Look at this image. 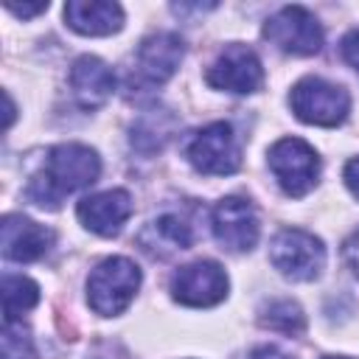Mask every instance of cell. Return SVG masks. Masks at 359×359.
Listing matches in <instances>:
<instances>
[{
    "label": "cell",
    "mask_w": 359,
    "mask_h": 359,
    "mask_svg": "<svg viewBox=\"0 0 359 359\" xmlns=\"http://www.w3.org/2000/svg\"><path fill=\"white\" fill-rule=\"evenodd\" d=\"M0 247H3V258L28 264L42 258L53 247V233L28 216L8 213L3 216V224H0Z\"/></svg>",
    "instance_id": "4fadbf2b"
},
{
    "label": "cell",
    "mask_w": 359,
    "mask_h": 359,
    "mask_svg": "<svg viewBox=\"0 0 359 359\" xmlns=\"http://www.w3.org/2000/svg\"><path fill=\"white\" fill-rule=\"evenodd\" d=\"M39 303V286L25 275H3V314L6 323H14L22 311Z\"/></svg>",
    "instance_id": "e0dca14e"
},
{
    "label": "cell",
    "mask_w": 359,
    "mask_h": 359,
    "mask_svg": "<svg viewBox=\"0 0 359 359\" xmlns=\"http://www.w3.org/2000/svg\"><path fill=\"white\" fill-rule=\"evenodd\" d=\"M266 163L286 196H306L320 180V157L300 137H280L272 143Z\"/></svg>",
    "instance_id": "5b68a950"
},
{
    "label": "cell",
    "mask_w": 359,
    "mask_h": 359,
    "mask_svg": "<svg viewBox=\"0 0 359 359\" xmlns=\"http://www.w3.org/2000/svg\"><path fill=\"white\" fill-rule=\"evenodd\" d=\"M6 8L17 17H34V14H42L48 8V3H14V0H6Z\"/></svg>",
    "instance_id": "7402d4cb"
},
{
    "label": "cell",
    "mask_w": 359,
    "mask_h": 359,
    "mask_svg": "<svg viewBox=\"0 0 359 359\" xmlns=\"http://www.w3.org/2000/svg\"><path fill=\"white\" fill-rule=\"evenodd\" d=\"M261 325L280 331V334H300L306 328V317H303V309L297 303L275 300V303L261 309Z\"/></svg>",
    "instance_id": "ac0fdd59"
},
{
    "label": "cell",
    "mask_w": 359,
    "mask_h": 359,
    "mask_svg": "<svg viewBox=\"0 0 359 359\" xmlns=\"http://www.w3.org/2000/svg\"><path fill=\"white\" fill-rule=\"evenodd\" d=\"M101 174V157L84 143H59L48 151L45 165L28 182V199L39 208L56 210L65 196L93 185Z\"/></svg>",
    "instance_id": "6da1fadb"
},
{
    "label": "cell",
    "mask_w": 359,
    "mask_h": 359,
    "mask_svg": "<svg viewBox=\"0 0 359 359\" xmlns=\"http://www.w3.org/2000/svg\"><path fill=\"white\" fill-rule=\"evenodd\" d=\"M171 297L191 309H208L227 297V275L216 261H194L174 272Z\"/></svg>",
    "instance_id": "30bf717a"
},
{
    "label": "cell",
    "mask_w": 359,
    "mask_h": 359,
    "mask_svg": "<svg viewBox=\"0 0 359 359\" xmlns=\"http://www.w3.org/2000/svg\"><path fill=\"white\" fill-rule=\"evenodd\" d=\"M182 56H185V45L177 34L160 31V34L146 36L135 53V70L129 76V87L151 90V87L165 84L177 73Z\"/></svg>",
    "instance_id": "52a82bcc"
},
{
    "label": "cell",
    "mask_w": 359,
    "mask_h": 359,
    "mask_svg": "<svg viewBox=\"0 0 359 359\" xmlns=\"http://www.w3.org/2000/svg\"><path fill=\"white\" fill-rule=\"evenodd\" d=\"M65 22L84 36H109L123 25V8L109 0H70L65 6Z\"/></svg>",
    "instance_id": "9a60e30c"
},
{
    "label": "cell",
    "mask_w": 359,
    "mask_h": 359,
    "mask_svg": "<svg viewBox=\"0 0 359 359\" xmlns=\"http://www.w3.org/2000/svg\"><path fill=\"white\" fill-rule=\"evenodd\" d=\"M342 180H345L348 191H351V194L359 199V157L348 160V165H345V171H342Z\"/></svg>",
    "instance_id": "603a6c76"
},
{
    "label": "cell",
    "mask_w": 359,
    "mask_h": 359,
    "mask_svg": "<svg viewBox=\"0 0 359 359\" xmlns=\"http://www.w3.org/2000/svg\"><path fill=\"white\" fill-rule=\"evenodd\" d=\"M3 359H39L34 339L22 323H3Z\"/></svg>",
    "instance_id": "d6986e66"
},
{
    "label": "cell",
    "mask_w": 359,
    "mask_h": 359,
    "mask_svg": "<svg viewBox=\"0 0 359 359\" xmlns=\"http://www.w3.org/2000/svg\"><path fill=\"white\" fill-rule=\"evenodd\" d=\"M250 359H292V356H286V353L278 351L275 345H261V348H255V351L250 353Z\"/></svg>",
    "instance_id": "cb8c5ba5"
},
{
    "label": "cell",
    "mask_w": 359,
    "mask_h": 359,
    "mask_svg": "<svg viewBox=\"0 0 359 359\" xmlns=\"http://www.w3.org/2000/svg\"><path fill=\"white\" fill-rule=\"evenodd\" d=\"M3 98H6V121H3V126L8 129V126L14 123V101H11V95H8V93H3Z\"/></svg>",
    "instance_id": "d4e9b609"
},
{
    "label": "cell",
    "mask_w": 359,
    "mask_h": 359,
    "mask_svg": "<svg viewBox=\"0 0 359 359\" xmlns=\"http://www.w3.org/2000/svg\"><path fill=\"white\" fill-rule=\"evenodd\" d=\"M185 157L199 174L224 177V174L238 171L241 146H238V137L230 123L213 121V123L202 126L199 132H194V137L185 146Z\"/></svg>",
    "instance_id": "8992f818"
},
{
    "label": "cell",
    "mask_w": 359,
    "mask_h": 359,
    "mask_svg": "<svg viewBox=\"0 0 359 359\" xmlns=\"http://www.w3.org/2000/svg\"><path fill=\"white\" fill-rule=\"evenodd\" d=\"M339 50H342V59H345L353 70H359V28H353V31H348V34L342 36Z\"/></svg>",
    "instance_id": "ffe728a7"
},
{
    "label": "cell",
    "mask_w": 359,
    "mask_h": 359,
    "mask_svg": "<svg viewBox=\"0 0 359 359\" xmlns=\"http://www.w3.org/2000/svg\"><path fill=\"white\" fill-rule=\"evenodd\" d=\"M137 241L149 255L168 258V255H174L180 250L191 247V230L180 216L165 213V216H157L154 222H149Z\"/></svg>",
    "instance_id": "2e32d148"
},
{
    "label": "cell",
    "mask_w": 359,
    "mask_h": 359,
    "mask_svg": "<svg viewBox=\"0 0 359 359\" xmlns=\"http://www.w3.org/2000/svg\"><path fill=\"white\" fill-rule=\"evenodd\" d=\"M76 216L95 236H104V238L118 236L123 230L126 219L132 216V196L123 188L90 194L76 205Z\"/></svg>",
    "instance_id": "7c38bea8"
},
{
    "label": "cell",
    "mask_w": 359,
    "mask_h": 359,
    "mask_svg": "<svg viewBox=\"0 0 359 359\" xmlns=\"http://www.w3.org/2000/svg\"><path fill=\"white\" fill-rule=\"evenodd\" d=\"M264 36L278 50L292 56H314L323 48V28L303 6H283L275 11L264 25Z\"/></svg>",
    "instance_id": "ba28073f"
},
{
    "label": "cell",
    "mask_w": 359,
    "mask_h": 359,
    "mask_svg": "<svg viewBox=\"0 0 359 359\" xmlns=\"http://www.w3.org/2000/svg\"><path fill=\"white\" fill-rule=\"evenodd\" d=\"M140 289V269L123 255L104 258L87 278V303L101 317L121 314Z\"/></svg>",
    "instance_id": "7a4b0ae2"
},
{
    "label": "cell",
    "mask_w": 359,
    "mask_h": 359,
    "mask_svg": "<svg viewBox=\"0 0 359 359\" xmlns=\"http://www.w3.org/2000/svg\"><path fill=\"white\" fill-rule=\"evenodd\" d=\"M342 255H345L348 266L353 269V275L359 278V230H353V233L348 236V241H345V247H342Z\"/></svg>",
    "instance_id": "44dd1931"
},
{
    "label": "cell",
    "mask_w": 359,
    "mask_h": 359,
    "mask_svg": "<svg viewBox=\"0 0 359 359\" xmlns=\"http://www.w3.org/2000/svg\"><path fill=\"white\" fill-rule=\"evenodd\" d=\"M210 230L222 250L227 252H250L258 244L261 224L255 208L241 196H224L210 210Z\"/></svg>",
    "instance_id": "9c48e42d"
},
{
    "label": "cell",
    "mask_w": 359,
    "mask_h": 359,
    "mask_svg": "<svg viewBox=\"0 0 359 359\" xmlns=\"http://www.w3.org/2000/svg\"><path fill=\"white\" fill-rule=\"evenodd\" d=\"M70 90L79 107L98 109L115 93V73L98 56H81L70 67Z\"/></svg>",
    "instance_id": "5bb4252c"
},
{
    "label": "cell",
    "mask_w": 359,
    "mask_h": 359,
    "mask_svg": "<svg viewBox=\"0 0 359 359\" xmlns=\"http://www.w3.org/2000/svg\"><path fill=\"white\" fill-rule=\"evenodd\" d=\"M289 107L297 121L311 126H339L351 112V95L345 87L320 76L300 79L289 93Z\"/></svg>",
    "instance_id": "3957f363"
},
{
    "label": "cell",
    "mask_w": 359,
    "mask_h": 359,
    "mask_svg": "<svg viewBox=\"0 0 359 359\" xmlns=\"http://www.w3.org/2000/svg\"><path fill=\"white\" fill-rule=\"evenodd\" d=\"M325 359H348V356H325Z\"/></svg>",
    "instance_id": "484cf974"
},
{
    "label": "cell",
    "mask_w": 359,
    "mask_h": 359,
    "mask_svg": "<svg viewBox=\"0 0 359 359\" xmlns=\"http://www.w3.org/2000/svg\"><path fill=\"white\" fill-rule=\"evenodd\" d=\"M208 84L216 90H227V93H255L264 84V67L261 59L255 56V50H250L247 45H227L213 65L208 67Z\"/></svg>",
    "instance_id": "8fae6325"
},
{
    "label": "cell",
    "mask_w": 359,
    "mask_h": 359,
    "mask_svg": "<svg viewBox=\"0 0 359 359\" xmlns=\"http://www.w3.org/2000/svg\"><path fill=\"white\" fill-rule=\"evenodd\" d=\"M269 261L283 278L306 283V280L320 278V272L325 266V247L314 233L286 227L272 238Z\"/></svg>",
    "instance_id": "277c9868"
}]
</instances>
